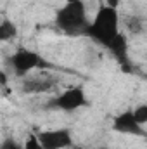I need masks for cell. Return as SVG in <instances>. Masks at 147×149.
<instances>
[{"instance_id": "obj_1", "label": "cell", "mask_w": 147, "mask_h": 149, "mask_svg": "<svg viewBox=\"0 0 147 149\" xmlns=\"http://www.w3.org/2000/svg\"><path fill=\"white\" fill-rule=\"evenodd\" d=\"M87 7L83 0H68L64 7H61L55 14V24L61 31L69 37H81L87 35L88 28Z\"/></svg>"}, {"instance_id": "obj_2", "label": "cell", "mask_w": 147, "mask_h": 149, "mask_svg": "<svg viewBox=\"0 0 147 149\" xmlns=\"http://www.w3.org/2000/svg\"><path fill=\"white\" fill-rule=\"evenodd\" d=\"M116 33H119V14H118V9H112V7H107L106 3H102L97 9V12H95L94 21L88 23L87 37H90L97 43L107 47V43L116 37Z\"/></svg>"}, {"instance_id": "obj_3", "label": "cell", "mask_w": 147, "mask_h": 149, "mask_svg": "<svg viewBox=\"0 0 147 149\" xmlns=\"http://www.w3.org/2000/svg\"><path fill=\"white\" fill-rule=\"evenodd\" d=\"M10 64H12L14 73L17 76H24L26 73H30V71H33L37 68L45 66V61L35 50L19 49V50H16V54L10 56Z\"/></svg>"}, {"instance_id": "obj_4", "label": "cell", "mask_w": 147, "mask_h": 149, "mask_svg": "<svg viewBox=\"0 0 147 149\" xmlns=\"http://www.w3.org/2000/svg\"><path fill=\"white\" fill-rule=\"evenodd\" d=\"M35 135L43 149H68L73 146V135L68 128L43 130Z\"/></svg>"}, {"instance_id": "obj_5", "label": "cell", "mask_w": 147, "mask_h": 149, "mask_svg": "<svg viewBox=\"0 0 147 149\" xmlns=\"http://www.w3.org/2000/svg\"><path fill=\"white\" fill-rule=\"evenodd\" d=\"M54 106L62 109V111H76L83 106H87V95L85 90L81 87H71L68 90H64L55 101Z\"/></svg>"}, {"instance_id": "obj_6", "label": "cell", "mask_w": 147, "mask_h": 149, "mask_svg": "<svg viewBox=\"0 0 147 149\" xmlns=\"http://www.w3.org/2000/svg\"><path fill=\"white\" fill-rule=\"evenodd\" d=\"M112 130H114V132H119V134L139 135V137H144V135H146L144 127H140V125L133 120L132 109L123 111V113H119L118 116H114V120H112Z\"/></svg>"}, {"instance_id": "obj_7", "label": "cell", "mask_w": 147, "mask_h": 149, "mask_svg": "<svg viewBox=\"0 0 147 149\" xmlns=\"http://www.w3.org/2000/svg\"><path fill=\"white\" fill-rule=\"evenodd\" d=\"M107 49L123 66L128 63V40L123 33H116V37L107 43Z\"/></svg>"}, {"instance_id": "obj_8", "label": "cell", "mask_w": 147, "mask_h": 149, "mask_svg": "<svg viewBox=\"0 0 147 149\" xmlns=\"http://www.w3.org/2000/svg\"><path fill=\"white\" fill-rule=\"evenodd\" d=\"M54 85H55V81L50 80V78H26L23 81V92H26V94H40V92L52 90Z\"/></svg>"}, {"instance_id": "obj_9", "label": "cell", "mask_w": 147, "mask_h": 149, "mask_svg": "<svg viewBox=\"0 0 147 149\" xmlns=\"http://www.w3.org/2000/svg\"><path fill=\"white\" fill-rule=\"evenodd\" d=\"M17 37V26L10 19L0 21V42H10Z\"/></svg>"}, {"instance_id": "obj_10", "label": "cell", "mask_w": 147, "mask_h": 149, "mask_svg": "<svg viewBox=\"0 0 147 149\" xmlns=\"http://www.w3.org/2000/svg\"><path fill=\"white\" fill-rule=\"evenodd\" d=\"M125 26H126V30H128V33H132V35H142L144 33V30H146V24H144V19L140 17V16H130V17H126L125 19Z\"/></svg>"}, {"instance_id": "obj_11", "label": "cell", "mask_w": 147, "mask_h": 149, "mask_svg": "<svg viewBox=\"0 0 147 149\" xmlns=\"http://www.w3.org/2000/svg\"><path fill=\"white\" fill-rule=\"evenodd\" d=\"M132 114H133V120H135L140 127H144L147 123V104L137 106L135 109H132Z\"/></svg>"}, {"instance_id": "obj_12", "label": "cell", "mask_w": 147, "mask_h": 149, "mask_svg": "<svg viewBox=\"0 0 147 149\" xmlns=\"http://www.w3.org/2000/svg\"><path fill=\"white\" fill-rule=\"evenodd\" d=\"M23 149H43V148H42V144L38 142L37 135L31 134V135H28V139H26V142H24Z\"/></svg>"}, {"instance_id": "obj_13", "label": "cell", "mask_w": 147, "mask_h": 149, "mask_svg": "<svg viewBox=\"0 0 147 149\" xmlns=\"http://www.w3.org/2000/svg\"><path fill=\"white\" fill-rule=\"evenodd\" d=\"M0 149H23V146H21L19 142H16L14 139L7 137V139H3V141H2V144H0Z\"/></svg>"}, {"instance_id": "obj_14", "label": "cell", "mask_w": 147, "mask_h": 149, "mask_svg": "<svg viewBox=\"0 0 147 149\" xmlns=\"http://www.w3.org/2000/svg\"><path fill=\"white\" fill-rule=\"evenodd\" d=\"M106 5H107V7H112V9H116V7H118V0H106Z\"/></svg>"}, {"instance_id": "obj_15", "label": "cell", "mask_w": 147, "mask_h": 149, "mask_svg": "<svg viewBox=\"0 0 147 149\" xmlns=\"http://www.w3.org/2000/svg\"><path fill=\"white\" fill-rule=\"evenodd\" d=\"M5 81H7V76H5V74H3V71L0 70V83H5Z\"/></svg>"}, {"instance_id": "obj_16", "label": "cell", "mask_w": 147, "mask_h": 149, "mask_svg": "<svg viewBox=\"0 0 147 149\" xmlns=\"http://www.w3.org/2000/svg\"><path fill=\"white\" fill-rule=\"evenodd\" d=\"M97 149H111V148H107V146H101V148H97Z\"/></svg>"}]
</instances>
